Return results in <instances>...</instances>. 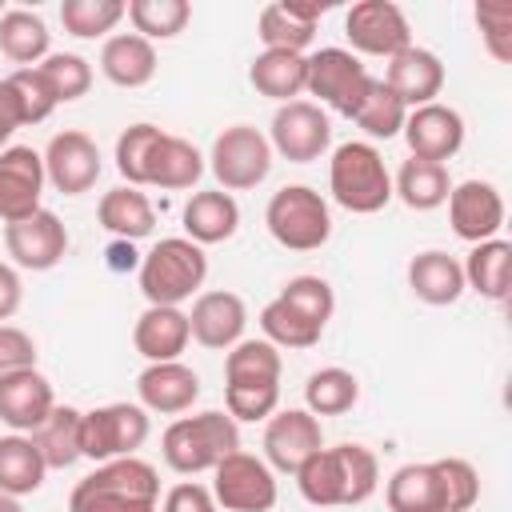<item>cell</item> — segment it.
<instances>
[{
    "label": "cell",
    "instance_id": "1",
    "mask_svg": "<svg viewBox=\"0 0 512 512\" xmlns=\"http://www.w3.org/2000/svg\"><path fill=\"white\" fill-rule=\"evenodd\" d=\"M296 488L316 508H352L380 488V460L364 444L320 448L296 468Z\"/></svg>",
    "mask_w": 512,
    "mask_h": 512
},
{
    "label": "cell",
    "instance_id": "2",
    "mask_svg": "<svg viewBox=\"0 0 512 512\" xmlns=\"http://www.w3.org/2000/svg\"><path fill=\"white\" fill-rule=\"evenodd\" d=\"M68 512H160V472L140 456L96 464L76 480Z\"/></svg>",
    "mask_w": 512,
    "mask_h": 512
},
{
    "label": "cell",
    "instance_id": "3",
    "mask_svg": "<svg viewBox=\"0 0 512 512\" xmlns=\"http://www.w3.org/2000/svg\"><path fill=\"white\" fill-rule=\"evenodd\" d=\"M236 448H240V424L220 408H208L196 416H176L160 436V456L180 476L212 472Z\"/></svg>",
    "mask_w": 512,
    "mask_h": 512
},
{
    "label": "cell",
    "instance_id": "4",
    "mask_svg": "<svg viewBox=\"0 0 512 512\" xmlns=\"http://www.w3.org/2000/svg\"><path fill=\"white\" fill-rule=\"evenodd\" d=\"M136 276H140V292L148 304L180 308L188 296H196L204 288L208 256L188 236H164L140 256Z\"/></svg>",
    "mask_w": 512,
    "mask_h": 512
},
{
    "label": "cell",
    "instance_id": "5",
    "mask_svg": "<svg viewBox=\"0 0 512 512\" xmlns=\"http://www.w3.org/2000/svg\"><path fill=\"white\" fill-rule=\"evenodd\" d=\"M328 192L344 212L372 216L392 200V172L376 144L348 140L328 160Z\"/></svg>",
    "mask_w": 512,
    "mask_h": 512
},
{
    "label": "cell",
    "instance_id": "6",
    "mask_svg": "<svg viewBox=\"0 0 512 512\" xmlns=\"http://www.w3.org/2000/svg\"><path fill=\"white\" fill-rule=\"evenodd\" d=\"M268 236L288 252H316L332 236V208L308 184H284L264 208Z\"/></svg>",
    "mask_w": 512,
    "mask_h": 512
},
{
    "label": "cell",
    "instance_id": "7",
    "mask_svg": "<svg viewBox=\"0 0 512 512\" xmlns=\"http://www.w3.org/2000/svg\"><path fill=\"white\" fill-rule=\"evenodd\" d=\"M152 424L148 412L140 404L116 400V404H100L80 412V456L108 464L120 456H136V448H144Z\"/></svg>",
    "mask_w": 512,
    "mask_h": 512
},
{
    "label": "cell",
    "instance_id": "8",
    "mask_svg": "<svg viewBox=\"0 0 512 512\" xmlns=\"http://www.w3.org/2000/svg\"><path fill=\"white\" fill-rule=\"evenodd\" d=\"M208 168L220 184V192H248L268 180L272 172V144L252 124H232L212 140Z\"/></svg>",
    "mask_w": 512,
    "mask_h": 512
},
{
    "label": "cell",
    "instance_id": "9",
    "mask_svg": "<svg viewBox=\"0 0 512 512\" xmlns=\"http://www.w3.org/2000/svg\"><path fill=\"white\" fill-rule=\"evenodd\" d=\"M372 88L368 68L360 64V56H352L348 48H320L308 56V80L304 92H312L324 108H332L336 116H356V108L364 104Z\"/></svg>",
    "mask_w": 512,
    "mask_h": 512
},
{
    "label": "cell",
    "instance_id": "10",
    "mask_svg": "<svg viewBox=\"0 0 512 512\" xmlns=\"http://www.w3.org/2000/svg\"><path fill=\"white\" fill-rule=\"evenodd\" d=\"M212 496L224 512H272L280 496L276 472L264 464V456L236 448L212 468Z\"/></svg>",
    "mask_w": 512,
    "mask_h": 512
},
{
    "label": "cell",
    "instance_id": "11",
    "mask_svg": "<svg viewBox=\"0 0 512 512\" xmlns=\"http://www.w3.org/2000/svg\"><path fill=\"white\" fill-rule=\"evenodd\" d=\"M268 144L272 156H284L292 164H312L332 148V120L312 100H288L272 112Z\"/></svg>",
    "mask_w": 512,
    "mask_h": 512
},
{
    "label": "cell",
    "instance_id": "12",
    "mask_svg": "<svg viewBox=\"0 0 512 512\" xmlns=\"http://www.w3.org/2000/svg\"><path fill=\"white\" fill-rule=\"evenodd\" d=\"M344 36L352 44V56H380L392 60L412 44V24L400 4L392 0H360L344 16Z\"/></svg>",
    "mask_w": 512,
    "mask_h": 512
},
{
    "label": "cell",
    "instance_id": "13",
    "mask_svg": "<svg viewBox=\"0 0 512 512\" xmlns=\"http://www.w3.org/2000/svg\"><path fill=\"white\" fill-rule=\"evenodd\" d=\"M44 156V176L56 192L64 196H84L96 188L100 172H104V160H100V148L88 132L80 128H64L48 140V148L40 152Z\"/></svg>",
    "mask_w": 512,
    "mask_h": 512
},
{
    "label": "cell",
    "instance_id": "14",
    "mask_svg": "<svg viewBox=\"0 0 512 512\" xmlns=\"http://www.w3.org/2000/svg\"><path fill=\"white\" fill-rule=\"evenodd\" d=\"M4 252L12 256V268L48 272L68 252V228L56 212L40 208V212H32L16 224H4Z\"/></svg>",
    "mask_w": 512,
    "mask_h": 512
},
{
    "label": "cell",
    "instance_id": "15",
    "mask_svg": "<svg viewBox=\"0 0 512 512\" xmlns=\"http://www.w3.org/2000/svg\"><path fill=\"white\" fill-rule=\"evenodd\" d=\"M324 448V428L308 408H284L272 412L264 424V464L272 472L296 476V468Z\"/></svg>",
    "mask_w": 512,
    "mask_h": 512
},
{
    "label": "cell",
    "instance_id": "16",
    "mask_svg": "<svg viewBox=\"0 0 512 512\" xmlns=\"http://www.w3.org/2000/svg\"><path fill=\"white\" fill-rule=\"evenodd\" d=\"M44 156L28 144H8L0 152V220L16 224L32 212H40L44 200Z\"/></svg>",
    "mask_w": 512,
    "mask_h": 512
},
{
    "label": "cell",
    "instance_id": "17",
    "mask_svg": "<svg viewBox=\"0 0 512 512\" xmlns=\"http://www.w3.org/2000/svg\"><path fill=\"white\" fill-rule=\"evenodd\" d=\"M444 204H448L452 232L468 244L492 240L504 228V196L492 180H460V184H452Z\"/></svg>",
    "mask_w": 512,
    "mask_h": 512
},
{
    "label": "cell",
    "instance_id": "18",
    "mask_svg": "<svg viewBox=\"0 0 512 512\" xmlns=\"http://www.w3.org/2000/svg\"><path fill=\"white\" fill-rule=\"evenodd\" d=\"M400 136L408 140V152H412L416 160L444 164V160H452V156L464 148V116H460L452 104L432 100V104L408 112Z\"/></svg>",
    "mask_w": 512,
    "mask_h": 512
},
{
    "label": "cell",
    "instance_id": "19",
    "mask_svg": "<svg viewBox=\"0 0 512 512\" xmlns=\"http://www.w3.org/2000/svg\"><path fill=\"white\" fill-rule=\"evenodd\" d=\"M188 328H192V340L208 352H228L232 344L244 340V328H248V308L236 292L228 288H212V292H200L192 300V312H188Z\"/></svg>",
    "mask_w": 512,
    "mask_h": 512
},
{
    "label": "cell",
    "instance_id": "20",
    "mask_svg": "<svg viewBox=\"0 0 512 512\" xmlns=\"http://www.w3.org/2000/svg\"><path fill=\"white\" fill-rule=\"evenodd\" d=\"M52 408H56V392L40 368L0 376V424H8V432H24V436L36 432Z\"/></svg>",
    "mask_w": 512,
    "mask_h": 512
},
{
    "label": "cell",
    "instance_id": "21",
    "mask_svg": "<svg viewBox=\"0 0 512 512\" xmlns=\"http://www.w3.org/2000/svg\"><path fill=\"white\" fill-rule=\"evenodd\" d=\"M136 404L144 412H160V416H180L200 400V376L180 364V360H164V364H148L136 376Z\"/></svg>",
    "mask_w": 512,
    "mask_h": 512
},
{
    "label": "cell",
    "instance_id": "22",
    "mask_svg": "<svg viewBox=\"0 0 512 512\" xmlns=\"http://www.w3.org/2000/svg\"><path fill=\"white\" fill-rule=\"evenodd\" d=\"M384 84L404 100V108H424L444 92V64L436 52L408 44L404 52H396L384 68Z\"/></svg>",
    "mask_w": 512,
    "mask_h": 512
},
{
    "label": "cell",
    "instance_id": "23",
    "mask_svg": "<svg viewBox=\"0 0 512 512\" xmlns=\"http://www.w3.org/2000/svg\"><path fill=\"white\" fill-rule=\"evenodd\" d=\"M188 340H192V328H188V312H180V308L148 304L136 316V324H132V348L148 364L180 360V352L188 348Z\"/></svg>",
    "mask_w": 512,
    "mask_h": 512
},
{
    "label": "cell",
    "instance_id": "24",
    "mask_svg": "<svg viewBox=\"0 0 512 512\" xmlns=\"http://www.w3.org/2000/svg\"><path fill=\"white\" fill-rule=\"evenodd\" d=\"M324 16V4H292V0H280V4H268L256 20V36L264 48H276V52H300L316 40V24Z\"/></svg>",
    "mask_w": 512,
    "mask_h": 512
},
{
    "label": "cell",
    "instance_id": "25",
    "mask_svg": "<svg viewBox=\"0 0 512 512\" xmlns=\"http://www.w3.org/2000/svg\"><path fill=\"white\" fill-rule=\"evenodd\" d=\"M180 220H184V236H188L192 244H200V248H204V244H224V240H232L236 228H240V204H236L232 192L204 188V192H192V196H188Z\"/></svg>",
    "mask_w": 512,
    "mask_h": 512
},
{
    "label": "cell",
    "instance_id": "26",
    "mask_svg": "<svg viewBox=\"0 0 512 512\" xmlns=\"http://www.w3.org/2000/svg\"><path fill=\"white\" fill-rule=\"evenodd\" d=\"M408 288L416 300L432 304V308H448L456 304L468 288H464V268L456 256L440 252V248H428V252H416L408 260Z\"/></svg>",
    "mask_w": 512,
    "mask_h": 512
},
{
    "label": "cell",
    "instance_id": "27",
    "mask_svg": "<svg viewBox=\"0 0 512 512\" xmlns=\"http://www.w3.org/2000/svg\"><path fill=\"white\" fill-rule=\"evenodd\" d=\"M156 48L136 32H116L100 48V72L116 88H144L156 76Z\"/></svg>",
    "mask_w": 512,
    "mask_h": 512
},
{
    "label": "cell",
    "instance_id": "28",
    "mask_svg": "<svg viewBox=\"0 0 512 512\" xmlns=\"http://www.w3.org/2000/svg\"><path fill=\"white\" fill-rule=\"evenodd\" d=\"M96 220H100V228L112 232L116 240H132V244H136V240H144V236L156 228V208H152V200H148L140 188L120 184V188H112V192L100 196Z\"/></svg>",
    "mask_w": 512,
    "mask_h": 512
},
{
    "label": "cell",
    "instance_id": "29",
    "mask_svg": "<svg viewBox=\"0 0 512 512\" xmlns=\"http://www.w3.org/2000/svg\"><path fill=\"white\" fill-rule=\"evenodd\" d=\"M304 80H308V56L300 52H276V48H264L260 56H252L248 64V84L276 100V104H288L304 92Z\"/></svg>",
    "mask_w": 512,
    "mask_h": 512
},
{
    "label": "cell",
    "instance_id": "30",
    "mask_svg": "<svg viewBox=\"0 0 512 512\" xmlns=\"http://www.w3.org/2000/svg\"><path fill=\"white\" fill-rule=\"evenodd\" d=\"M204 168L208 164H204V156H200V148L192 140L164 132L156 152H152V164H148V184L164 188V192H184V188L200 184Z\"/></svg>",
    "mask_w": 512,
    "mask_h": 512
},
{
    "label": "cell",
    "instance_id": "31",
    "mask_svg": "<svg viewBox=\"0 0 512 512\" xmlns=\"http://www.w3.org/2000/svg\"><path fill=\"white\" fill-rule=\"evenodd\" d=\"M460 268H464V288L480 292V296L492 300V304L508 300V284H512V244H508L504 236H492V240L472 244L468 260H464Z\"/></svg>",
    "mask_w": 512,
    "mask_h": 512
},
{
    "label": "cell",
    "instance_id": "32",
    "mask_svg": "<svg viewBox=\"0 0 512 512\" xmlns=\"http://www.w3.org/2000/svg\"><path fill=\"white\" fill-rule=\"evenodd\" d=\"M52 52V32L32 8H4L0 16V56L20 68H36Z\"/></svg>",
    "mask_w": 512,
    "mask_h": 512
},
{
    "label": "cell",
    "instance_id": "33",
    "mask_svg": "<svg viewBox=\"0 0 512 512\" xmlns=\"http://www.w3.org/2000/svg\"><path fill=\"white\" fill-rule=\"evenodd\" d=\"M452 192V176H448V164H432V160H416L408 156L400 164V172L392 176V196L412 208V212H432L448 200Z\"/></svg>",
    "mask_w": 512,
    "mask_h": 512
},
{
    "label": "cell",
    "instance_id": "34",
    "mask_svg": "<svg viewBox=\"0 0 512 512\" xmlns=\"http://www.w3.org/2000/svg\"><path fill=\"white\" fill-rule=\"evenodd\" d=\"M388 512H444V488L436 464H400L384 484Z\"/></svg>",
    "mask_w": 512,
    "mask_h": 512
},
{
    "label": "cell",
    "instance_id": "35",
    "mask_svg": "<svg viewBox=\"0 0 512 512\" xmlns=\"http://www.w3.org/2000/svg\"><path fill=\"white\" fill-rule=\"evenodd\" d=\"M28 436H32L48 472L52 468H72L76 460H84L80 456V408H72V404H56L48 412V420Z\"/></svg>",
    "mask_w": 512,
    "mask_h": 512
},
{
    "label": "cell",
    "instance_id": "36",
    "mask_svg": "<svg viewBox=\"0 0 512 512\" xmlns=\"http://www.w3.org/2000/svg\"><path fill=\"white\" fill-rule=\"evenodd\" d=\"M44 476H48V468H44L32 436H24V432L0 436V492L32 496L44 488Z\"/></svg>",
    "mask_w": 512,
    "mask_h": 512
},
{
    "label": "cell",
    "instance_id": "37",
    "mask_svg": "<svg viewBox=\"0 0 512 512\" xmlns=\"http://www.w3.org/2000/svg\"><path fill=\"white\" fill-rule=\"evenodd\" d=\"M360 400V380L348 372V368H316L308 380H304V408L320 420V416H344L348 408H356Z\"/></svg>",
    "mask_w": 512,
    "mask_h": 512
},
{
    "label": "cell",
    "instance_id": "38",
    "mask_svg": "<svg viewBox=\"0 0 512 512\" xmlns=\"http://www.w3.org/2000/svg\"><path fill=\"white\" fill-rule=\"evenodd\" d=\"M284 360L268 340H240L224 352V384H280Z\"/></svg>",
    "mask_w": 512,
    "mask_h": 512
},
{
    "label": "cell",
    "instance_id": "39",
    "mask_svg": "<svg viewBox=\"0 0 512 512\" xmlns=\"http://www.w3.org/2000/svg\"><path fill=\"white\" fill-rule=\"evenodd\" d=\"M352 120H356V128L368 136V144H372V140H392V136L404 132L408 108H404V100H400L384 80L372 76V88H368V96H364V104L356 108Z\"/></svg>",
    "mask_w": 512,
    "mask_h": 512
},
{
    "label": "cell",
    "instance_id": "40",
    "mask_svg": "<svg viewBox=\"0 0 512 512\" xmlns=\"http://www.w3.org/2000/svg\"><path fill=\"white\" fill-rule=\"evenodd\" d=\"M124 16L132 20V32L152 44V40L180 36L192 20V4L188 0H128Z\"/></svg>",
    "mask_w": 512,
    "mask_h": 512
},
{
    "label": "cell",
    "instance_id": "41",
    "mask_svg": "<svg viewBox=\"0 0 512 512\" xmlns=\"http://www.w3.org/2000/svg\"><path fill=\"white\" fill-rule=\"evenodd\" d=\"M260 332H264V340L276 344V348H312V344H320V336H324V328H316L308 316H300V312H296L292 304H284L280 296L260 308Z\"/></svg>",
    "mask_w": 512,
    "mask_h": 512
},
{
    "label": "cell",
    "instance_id": "42",
    "mask_svg": "<svg viewBox=\"0 0 512 512\" xmlns=\"http://www.w3.org/2000/svg\"><path fill=\"white\" fill-rule=\"evenodd\" d=\"M124 12H128L124 0H64L60 24L76 40H96V36H108L124 20Z\"/></svg>",
    "mask_w": 512,
    "mask_h": 512
},
{
    "label": "cell",
    "instance_id": "43",
    "mask_svg": "<svg viewBox=\"0 0 512 512\" xmlns=\"http://www.w3.org/2000/svg\"><path fill=\"white\" fill-rule=\"evenodd\" d=\"M164 128L156 124H128L116 140V172L124 176V184L132 188H144L148 184V164H152V152L160 144Z\"/></svg>",
    "mask_w": 512,
    "mask_h": 512
},
{
    "label": "cell",
    "instance_id": "44",
    "mask_svg": "<svg viewBox=\"0 0 512 512\" xmlns=\"http://www.w3.org/2000/svg\"><path fill=\"white\" fill-rule=\"evenodd\" d=\"M36 68H40V76L48 80L56 104L80 100V96H88V88H92V64H88L84 56H76V52H48Z\"/></svg>",
    "mask_w": 512,
    "mask_h": 512
},
{
    "label": "cell",
    "instance_id": "45",
    "mask_svg": "<svg viewBox=\"0 0 512 512\" xmlns=\"http://www.w3.org/2000/svg\"><path fill=\"white\" fill-rule=\"evenodd\" d=\"M280 300L292 304L300 316H308L316 328H324V324L332 320V312H336V292H332V284H328L324 276H312V272L292 276V280L280 288Z\"/></svg>",
    "mask_w": 512,
    "mask_h": 512
},
{
    "label": "cell",
    "instance_id": "46",
    "mask_svg": "<svg viewBox=\"0 0 512 512\" xmlns=\"http://www.w3.org/2000/svg\"><path fill=\"white\" fill-rule=\"evenodd\" d=\"M432 464H436V476L444 488V512H468L480 500V472L464 456H444Z\"/></svg>",
    "mask_w": 512,
    "mask_h": 512
},
{
    "label": "cell",
    "instance_id": "47",
    "mask_svg": "<svg viewBox=\"0 0 512 512\" xmlns=\"http://www.w3.org/2000/svg\"><path fill=\"white\" fill-rule=\"evenodd\" d=\"M476 28L496 64H512V4L508 0H484L476 4Z\"/></svg>",
    "mask_w": 512,
    "mask_h": 512
},
{
    "label": "cell",
    "instance_id": "48",
    "mask_svg": "<svg viewBox=\"0 0 512 512\" xmlns=\"http://www.w3.org/2000/svg\"><path fill=\"white\" fill-rule=\"evenodd\" d=\"M280 404V384H224V412L240 420H268Z\"/></svg>",
    "mask_w": 512,
    "mask_h": 512
},
{
    "label": "cell",
    "instance_id": "49",
    "mask_svg": "<svg viewBox=\"0 0 512 512\" xmlns=\"http://www.w3.org/2000/svg\"><path fill=\"white\" fill-rule=\"evenodd\" d=\"M8 84H12V88H16V96H20L24 124H40V120H48V116H52L56 96H52L48 80L40 76V68H16V72L8 76Z\"/></svg>",
    "mask_w": 512,
    "mask_h": 512
},
{
    "label": "cell",
    "instance_id": "50",
    "mask_svg": "<svg viewBox=\"0 0 512 512\" xmlns=\"http://www.w3.org/2000/svg\"><path fill=\"white\" fill-rule=\"evenodd\" d=\"M24 368H36V340L16 324H0V376Z\"/></svg>",
    "mask_w": 512,
    "mask_h": 512
},
{
    "label": "cell",
    "instance_id": "51",
    "mask_svg": "<svg viewBox=\"0 0 512 512\" xmlns=\"http://www.w3.org/2000/svg\"><path fill=\"white\" fill-rule=\"evenodd\" d=\"M160 512H216V496H212V488H204L196 480H180L164 492Z\"/></svg>",
    "mask_w": 512,
    "mask_h": 512
},
{
    "label": "cell",
    "instance_id": "52",
    "mask_svg": "<svg viewBox=\"0 0 512 512\" xmlns=\"http://www.w3.org/2000/svg\"><path fill=\"white\" fill-rule=\"evenodd\" d=\"M16 128H24V108H20L16 88H12L8 76H4V80H0V152L8 148V140L16 136Z\"/></svg>",
    "mask_w": 512,
    "mask_h": 512
},
{
    "label": "cell",
    "instance_id": "53",
    "mask_svg": "<svg viewBox=\"0 0 512 512\" xmlns=\"http://www.w3.org/2000/svg\"><path fill=\"white\" fill-rule=\"evenodd\" d=\"M20 300H24V284H20V272H16L12 264H4V260H0V324L16 316Z\"/></svg>",
    "mask_w": 512,
    "mask_h": 512
},
{
    "label": "cell",
    "instance_id": "54",
    "mask_svg": "<svg viewBox=\"0 0 512 512\" xmlns=\"http://www.w3.org/2000/svg\"><path fill=\"white\" fill-rule=\"evenodd\" d=\"M104 256H108V268L112 272H136L140 268V252H136L132 240H112Z\"/></svg>",
    "mask_w": 512,
    "mask_h": 512
},
{
    "label": "cell",
    "instance_id": "55",
    "mask_svg": "<svg viewBox=\"0 0 512 512\" xmlns=\"http://www.w3.org/2000/svg\"><path fill=\"white\" fill-rule=\"evenodd\" d=\"M0 512H24L20 496H8V492H0Z\"/></svg>",
    "mask_w": 512,
    "mask_h": 512
},
{
    "label": "cell",
    "instance_id": "56",
    "mask_svg": "<svg viewBox=\"0 0 512 512\" xmlns=\"http://www.w3.org/2000/svg\"><path fill=\"white\" fill-rule=\"evenodd\" d=\"M0 16H4V4H0Z\"/></svg>",
    "mask_w": 512,
    "mask_h": 512
}]
</instances>
